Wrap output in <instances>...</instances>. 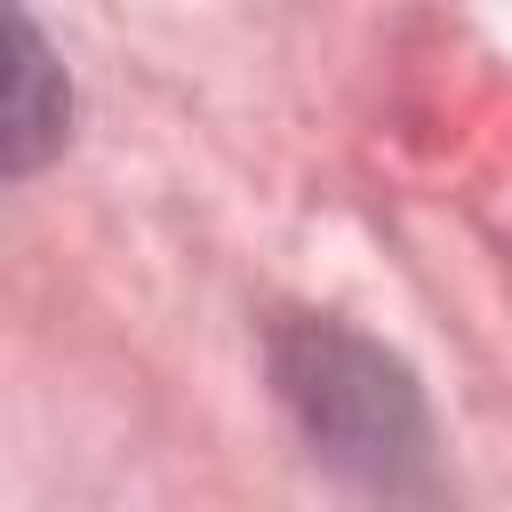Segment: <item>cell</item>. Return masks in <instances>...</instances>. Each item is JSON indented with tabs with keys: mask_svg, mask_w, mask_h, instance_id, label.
<instances>
[{
	"mask_svg": "<svg viewBox=\"0 0 512 512\" xmlns=\"http://www.w3.org/2000/svg\"><path fill=\"white\" fill-rule=\"evenodd\" d=\"M272 384L320 464H336L344 480L384 488V496L424 488L432 416H424L416 376L384 344H368L344 320H280L272 328Z\"/></svg>",
	"mask_w": 512,
	"mask_h": 512,
	"instance_id": "obj_1",
	"label": "cell"
},
{
	"mask_svg": "<svg viewBox=\"0 0 512 512\" xmlns=\"http://www.w3.org/2000/svg\"><path fill=\"white\" fill-rule=\"evenodd\" d=\"M72 136V80L24 0H0V176H32Z\"/></svg>",
	"mask_w": 512,
	"mask_h": 512,
	"instance_id": "obj_2",
	"label": "cell"
}]
</instances>
